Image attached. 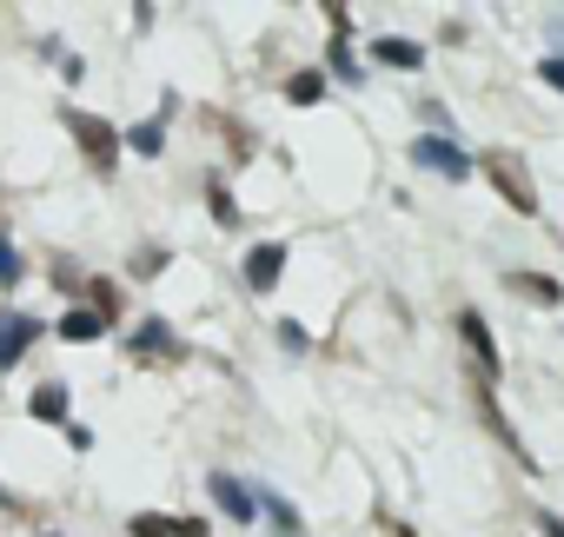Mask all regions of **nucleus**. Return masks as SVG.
I'll return each instance as SVG.
<instances>
[{
	"mask_svg": "<svg viewBox=\"0 0 564 537\" xmlns=\"http://www.w3.org/2000/svg\"><path fill=\"white\" fill-rule=\"evenodd\" d=\"M478 173L498 186V199L511 206V212H538V186H531V173H524V160L518 153H505V146H491V153H478Z\"/></svg>",
	"mask_w": 564,
	"mask_h": 537,
	"instance_id": "nucleus-1",
	"label": "nucleus"
},
{
	"mask_svg": "<svg viewBox=\"0 0 564 537\" xmlns=\"http://www.w3.org/2000/svg\"><path fill=\"white\" fill-rule=\"evenodd\" d=\"M458 339H465V352H471V379H485V385H498L505 379V359H498V339H491V326H485V313H458Z\"/></svg>",
	"mask_w": 564,
	"mask_h": 537,
	"instance_id": "nucleus-2",
	"label": "nucleus"
},
{
	"mask_svg": "<svg viewBox=\"0 0 564 537\" xmlns=\"http://www.w3.org/2000/svg\"><path fill=\"white\" fill-rule=\"evenodd\" d=\"M412 160H419V173H438V179H471V153H465L458 140H445V133H419V140H412Z\"/></svg>",
	"mask_w": 564,
	"mask_h": 537,
	"instance_id": "nucleus-3",
	"label": "nucleus"
},
{
	"mask_svg": "<svg viewBox=\"0 0 564 537\" xmlns=\"http://www.w3.org/2000/svg\"><path fill=\"white\" fill-rule=\"evenodd\" d=\"M67 133L80 140V153L100 166V173H113V160H120V133L107 127V120H94V113H80V107H67Z\"/></svg>",
	"mask_w": 564,
	"mask_h": 537,
	"instance_id": "nucleus-4",
	"label": "nucleus"
},
{
	"mask_svg": "<svg viewBox=\"0 0 564 537\" xmlns=\"http://www.w3.org/2000/svg\"><path fill=\"white\" fill-rule=\"evenodd\" d=\"M465 379H471V372H465ZM471 405H478V418H485V431H491V438H498V445H505V451H511V458L524 464V471H538V458L524 451V438L511 431V418H505V405L491 398V385H485V379H471Z\"/></svg>",
	"mask_w": 564,
	"mask_h": 537,
	"instance_id": "nucleus-5",
	"label": "nucleus"
},
{
	"mask_svg": "<svg viewBox=\"0 0 564 537\" xmlns=\"http://www.w3.org/2000/svg\"><path fill=\"white\" fill-rule=\"evenodd\" d=\"M206 491H213V504H219L232 524H252V517H259V497H252V484H239L232 471H213V478H206Z\"/></svg>",
	"mask_w": 564,
	"mask_h": 537,
	"instance_id": "nucleus-6",
	"label": "nucleus"
},
{
	"mask_svg": "<svg viewBox=\"0 0 564 537\" xmlns=\"http://www.w3.org/2000/svg\"><path fill=\"white\" fill-rule=\"evenodd\" d=\"M279 273H286V245H279V239H265V245L246 252V286H252V293H272Z\"/></svg>",
	"mask_w": 564,
	"mask_h": 537,
	"instance_id": "nucleus-7",
	"label": "nucleus"
},
{
	"mask_svg": "<svg viewBox=\"0 0 564 537\" xmlns=\"http://www.w3.org/2000/svg\"><path fill=\"white\" fill-rule=\"evenodd\" d=\"M34 339H41V319H28V313H0V372H8Z\"/></svg>",
	"mask_w": 564,
	"mask_h": 537,
	"instance_id": "nucleus-8",
	"label": "nucleus"
},
{
	"mask_svg": "<svg viewBox=\"0 0 564 537\" xmlns=\"http://www.w3.org/2000/svg\"><path fill=\"white\" fill-rule=\"evenodd\" d=\"M127 352H133V359H180L186 346L173 339V326H166V319H147V326L127 339Z\"/></svg>",
	"mask_w": 564,
	"mask_h": 537,
	"instance_id": "nucleus-9",
	"label": "nucleus"
},
{
	"mask_svg": "<svg viewBox=\"0 0 564 537\" xmlns=\"http://www.w3.org/2000/svg\"><path fill=\"white\" fill-rule=\"evenodd\" d=\"M505 286H511L518 299H531V306H564V286H557L551 273H505Z\"/></svg>",
	"mask_w": 564,
	"mask_h": 537,
	"instance_id": "nucleus-10",
	"label": "nucleus"
},
{
	"mask_svg": "<svg viewBox=\"0 0 564 537\" xmlns=\"http://www.w3.org/2000/svg\"><path fill=\"white\" fill-rule=\"evenodd\" d=\"M252 497H259V517H265L279 537H300V511H293L286 497H279V491H252Z\"/></svg>",
	"mask_w": 564,
	"mask_h": 537,
	"instance_id": "nucleus-11",
	"label": "nucleus"
},
{
	"mask_svg": "<svg viewBox=\"0 0 564 537\" xmlns=\"http://www.w3.org/2000/svg\"><path fill=\"white\" fill-rule=\"evenodd\" d=\"M100 332H107V319H100L94 306H74V313L61 319V339H67V346H87V339H100Z\"/></svg>",
	"mask_w": 564,
	"mask_h": 537,
	"instance_id": "nucleus-12",
	"label": "nucleus"
},
{
	"mask_svg": "<svg viewBox=\"0 0 564 537\" xmlns=\"http://www.w3.org/2000/svg\"><path fill=\"white\" fill-rule=\"evenodd\" d=\"M372 61H379V67H399V74H419L425 54H419L412 41H372Z\"/></svg>",
	"mask_w": 564,
	"mask_h": 537,
	"instance_id": "nucleus-13",
	"label": "nucleus"
},
{
	"mask_svg": "<svg viewBox=\"0 0 564 537\" xmlns=\"http://www.w3.org/2000/svg\"><path fill=\"white\" fill-rule=\"evenodd\" d=\"M28 412H34L41 425H67V385H54V379H47V385L34 392V405H28Z\"/></svg>",
	"mask_w": 564,
	"mask_h": 537,
	"instance_id": "nucleus-14",
	"label": "nucleus"
},
{
	"mask_svg": "<svg viewBox=\"0 0 564 537\" xmlns=\"http://www.w3.org/2000/svg\"><path fill=\"white\" fill-rule=\"evenodd\" d=\"M286 100H293V107H319V100H326V74H319V67H313V74H293V80H286Z\"/></svg>",
	"mask_w": 564,
	"mask_h": 537,
	"instance_id": "nucleus-15",
	"label": "nucleus"
},
{
	"mask_svg": "<svg viewBox=\"0 0 564 537\" xmlns=\"http://www.w3.org/2000/svg\"><path fill=\"white\" fill-rule=\"evenodd\" d=\"M87 306L113 326V319H120V286H113V280H87Z\"/></svg>",
	"mask_w": 564,
	"mask_h": 537,
	"instance_id": "nucleus-16",
	"label": "nucleus"
},
{
	"mask_svg": "<svg viewBox=\"0 0 564 537\" xmlns=\"http://www.w3.org/2000/svg\"><path fill=\"white\" fill-rule=\"evenodd\" d=\"M120 140H127L133 153H147V160H153V153L166 146V133H160V120H147V127H133V133H120Z\"/></svg>",
	"mask_w": 564,
	"mask_h": 537,
	"instance_id": "nucleus-17",
	"label": "nucleus"
},
{
	"mask_svg": "<svg viewBox=\"0 0 564 537\" xmlns=\"http://www.w3.org/2000/svg\"><path fill=\"white\" fill-rule=\"evenodd\" d=\"M14 286H21V252L0 239V293H14Z\"/></svg>",
	"mask_w": 564,
	"mask_h": 537,
	"instance_id": "nucleus-18",
	"label": "nucleus"
},
{
	"mask_svg": "<svg viewBox=\"0 0 564 537\" xmlns=\"http://www.w3.org/2000/svg\"><path fill=\"white\" fill-rule=\"evenodd\" d=\"M206 199H213V219H219V226H239V206L226 199V186H219V179L206 186Z\"/></svg>",
	"mask_w": 564,
	"mask_h": 537,
	"instance_id": "nucleus-19",
	"label": "nucleus"
},
{
	"mask_svg": "<svg viewBox=\"0 0 564 537\" xmlns=\"http://www.w3.org/2000/svg\"><path fill=\"white\" fill-rule=\"evenodd\" d=\"M127 530H133V537H173V517H153V511H140Z\"/></svg>",
	"mask_w": 564,
	"mask_h": 537,
	"instance_id": "nucleus-20",
	"label": "nucleus"
},
{
	"mask_svg": "<svg viewBox=\"0 0 564 537\" xmlns=\"http://www.w3.org/2000/svg\"><path fill=\"white\" fill-rule=\"evenodd\" d=\"M333 74H339V80H359V61H352V41H333Z\"/></svg>",
	"mask_w": 564,
	"mask_h": 537,
	"instance_id": "nucleus-21",
	"label": "nucleus"
},
{
	"mask_svg": "<svg viewBox=\"0 0 564 537\" xmlns=\"http://www.w3.org/2000/svg\"><path fill=\"white\" fill-rule=\"evenodd\" d=\"M279 346H286V352H306V326L286 319V326H279Z\"/></svg>",
	"mask_w": 564,
	"mask_h": 537,
	"instance_id": "nucleus-22",
	"label": "nucleus"
},
{
	"mask_svg": "<svg viewBox=\"0 0 564 537\" xmlns=\"http://www.w3.org/2000/svg\"><path fill=\"white\" fill-rule=\"evenodd\" d=\"M538 80H544V87H557V94H564V61H557V54H551V61H538Z\"/></svg>",
	"mask_w": 564,
	"mask_h": 537,
	"instance_id": "nucleus-23",
	"label": "nucleus"
},
{
	"mask_svg": "<svg viewBox=\"0 0 564 537\" xmlns=\"http://www.w3.org/2000/svg\"><path fill=\"white\" fill-rule=\"evenodd\" d=\"M160 265H166V252H140V259H133V273H140V280H153Z\"/></svg>",
	"mask_w": 564,
	"mask_h": 537,
	"instance_id": "nucleus-24",
	"label": "nucleus"
},
{
	"mask_svg": "<svg viewBox=\"0 0 564 537\" xmlns=\"http://www.w3.org/2000/svg\"><path fill=\"white\" fill-rule=\"evenodd\" d=\"M538 530H544V537H564V517H557V511H538Z\"/></svg>",
	"mask_w": 564,
	"mask_h": 537,
	"instance_id": "nucleus-25",
	"label": "nucleus"
},
{
	"mask_svg": "<svg viewBox=\"0 0 564 537\" xmlns=\"http://www.w3.org/2000/svg\"><path fill=\"white\" fill-rule=\"evenodd\" d=\"M173 537H206V524H199V517H180V524H173Z\"/></svg>",
	"mask_w": 564,
	"mask_h": 537,
	"instance_id": "nucleus-26",
	"label": "nucleus"
},
{
	"mask_svg": "<svg viewBox=\"0 0 564 537\" xmlns=\"http://www.w3.org/2000/svg\"><path fill=\"white\" fill-rule=\"evenodd\" d=\"M0 504H8V491H0Z\"/></svg>",
	"mask_w": 564,
	"mask_h": 537,
	"instance_id": "nucleus-27",
	"label": "nucleus"
},
{
	"mask_svg": "<svg viewBox=\"0 0 564 537\" xmlns=\"http://www.w3.org/2000/svg\"><path fill=\"white\" fill-rule=\"evenodd\" d=\"M47 537H54V530H47Z\"/></svg>",
	"mask_w": 564,
	"mask_h": 537,
	"instance_id": "nucleus-28",
	"label": "nucleus"
}]
</instances>
